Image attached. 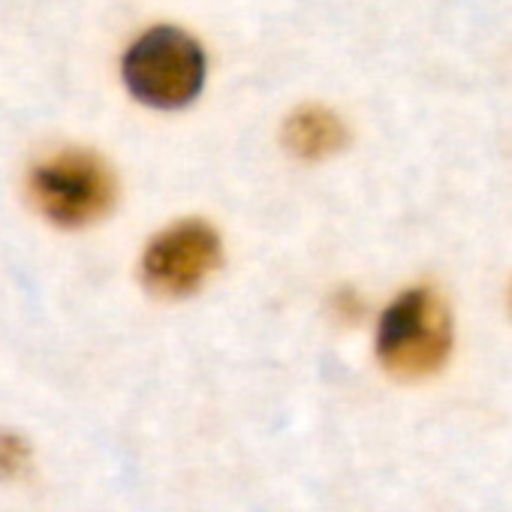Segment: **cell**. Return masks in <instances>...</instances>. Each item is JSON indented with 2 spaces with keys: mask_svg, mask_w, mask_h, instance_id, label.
I'll return each instance as SVG.
<instances>
[{
  "mask_svg": "<svg viewBox=\"0 0 512 512\" xmlns=\"http://www.w3.org/2000/svg\"><path fill=\"white\" fill-rule=\"evenodd\" d=\"M121 76L139 103L151 109H184L205 85V52L187 31L160 25L127 49Z\"/></svg>",
  "mask_w": 512,
  "mask_h": 512,
  "instance_id": "cell-1",
  "label": "cell"
},
{
  "mask_svg": "<svg viewBox=\"0 0 512 512\" xmlns=\"http://www.w3.org/2000/svg\"><path fill=\"white\" fill-rule=\"evenodd\" d=\"M449 353L452 314L434 290H407L383 311L377 329V356L395 377H428L443 368Z\"/></svg>",
  "mask_w": 512,
  "mask_h": 512,
  "instance_id": "cell-2",
  "label": "cell"
},
{
  "mask_svg": "<svg viewBox=\"0 0 512 512\" xmlns=\"http://www.w3.org/2000/svg\"><path fill=\"white\" fill-rule=\"evenodd\" d=\"M37 208L58 226H85L115 202V175L91 151H61L31 172Z\"/></svg>",
  "mask_w": 512,
  "mask_h": 512,
  "instance_id": "cell-3",
  "label": "cell"
},
{
  "mask_svg": "<svg viewBox=\"0 0 512 512\" xmlns=\"http://www.w3.org/2000/svg\"><path fill=\"white\" fill-rule=\"evenodd\" d=\"M220 235L205 220H181L151 238L142 256L145 287L157 296H190L220 266Z\"/></svg>",
  "mask_w": 512,
  "mask_h": 512,
  "instance_id": "cell-4",
  "label": "cell"
},
{
  "mask_svg": "<svg viewBox=\"0 0 512 512\" xmlns=\"http://www.w3.org/2000/svg\"><path fill=\"white\" fill-rule=\"evenodd\" d=\"M350 133L344 121L323 106H305L284 124V145L302 160H326L347 145Z\"/></svg>",
  "mask_w": 512,
  "mask_h": 512,
  "instance_id": "cell-5",
  "label": "cell"
},
{
  "mask_svg": "<svg viewBox=\"0 0 512 512\" xmlns=\"http://www.w3.org/2000/svg\"><path fill=\"white\" fill-rule=\"evenodd\" d=\"M28 458H31V449L19 434L13 431L0 434V479H16L28 467Z\"/></svg>",
  "mask_w": 512,
  "mask_h": 512,
  "instance_id": "cell-6",
  "label": "cell"
}]
</instances>
